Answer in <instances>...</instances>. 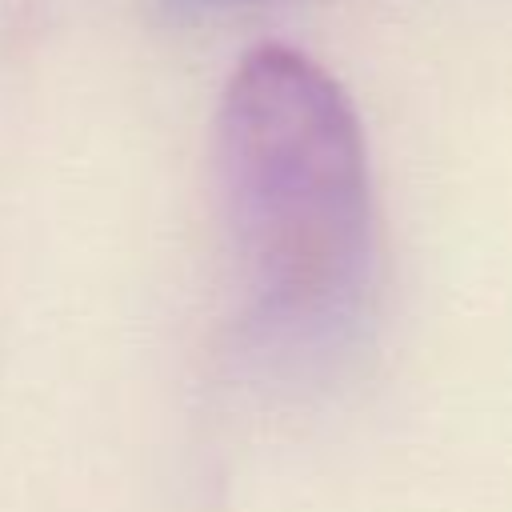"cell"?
<instances>
[{
	"label": "cell",
	"instance_id": "1",
	"mask_svg": "<svg viewBox=\"0 0 512 512\" xmlns=\"http://www.w3.org/2000/svg\"><path fill=\"white\" fill-rule=\"evenodd\" d=\"M216 180L256 348L284 368L336 360L376 284L372 176L344 88L296 48H252L220 100Z\"/></svg>",
	"mask_w": 512,
	"mask_h": 512
},
{
	"label": "cell",
	"instance_id": "2",
	"mask_svg": "<svg viewBox=\"0 0 512 512\" xmlns=\"http://www.w3.org/2000/svg\"><path fill=\"white\" fill-rule=\"evenodd\" d=\"M164 16H176V20H196V16H208V12H220V8H236V4H248V0H156Z\"/></svg>",
	"mask_w": 512,
	"mask_h": 512
}]
</instances>
